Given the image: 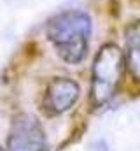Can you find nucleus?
<instances>
[{
	"mask_svg": "<svg viewBox=\"0 0 140 151\" xmlns=\"http://www.w3.org/2000/svg\"><path fill=\"white\" fill-rule=\"evenodd\" d=\"M91 21L86 12L67 11L47 23V37L67 62H79L86 55Z\"/></svg>",
	"mask_w": 140,
	"mask_h": 151,
	"instance_id": "f257e3e1",
	"label": "nucleus"
},
{
	"mask_svg": "<svg viewBox=\"0 0 140 151\" xmlns=\"http://www.w3.org/2000/svg\"><path fill=\"white\" fill-rule=\"evenodd\" d=\"M121 76V53L116 46H105L95 62L93 95L100 102L112 95Z\"/></svg>",
	"mask_w": 140,
	"mask_h": 151,
	"instance_id": "f03ea898",
	"label": "nucleus"
},
{
	"mask_svg": "<svg viewBox=\"0 0 140 151\" xmlns=\"http://www.w3.org/2000/svg\"><path fill=\"white\" fill-rule=\"evenodd\" d=\"M126 62L130 70L140 77V19L126 30Z\"/></svg>",
	"mask_w": 140,
	"mask_h": 151,
	"instance_id": "7ed1b4c3",
	"label": "nucleus"
}]
</instances>
